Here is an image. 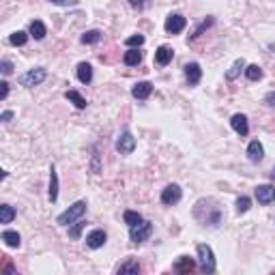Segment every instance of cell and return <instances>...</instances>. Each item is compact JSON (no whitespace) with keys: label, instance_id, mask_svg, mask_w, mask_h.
Returning a JSON list of instances; mask_svg holds the SVG:
<instances>
[{"label":"cell","instance_id":"1","mask_svg":"<svg viewBox=\"0 0 275 275\" xmlns=\"http://www.w3.org/2000/svg\"><path fill=\"white\" fill-rule=\"evenodd\" d=\"M86 200H78L74 202L67 211L60 213L58 217H56V224H60V226H71V224H76L78 220H82L84 213H86Z\"/></svg>","mask_w":275,"mask_h":275},{"label":"cell","instance_id":"2","mask_svg":"<svg viewBox=\"0 0 275 275\" xmlns=\"http://www.w3.org/2000/svg\"><path fill=\"white\" fill-rule=\"evenodd\" d=\"M196 252H198V260H200V269H202V273H215L217 262H215L213 249L209 247L207 243H198Z\"/></svg>","mask_w":275,"mask_h":275},{"label":"cell","instance_id":"3","mask_svg":"<svg viewBox=\"0 0 275 275\" xmlns=\"http://www.w3.org/2000/svg\"><path fill=\"white\" fill-rule=\"evenodd\" d=\"M47 78V69L45 67H35V69H28L26 74L20 76V84L26 86V88H35L43 82V80Z\"/></svg>","mask_w":275,"mask_h":275},{"label":"cell","instance_id":"4","mask_svg":"<svg viewBox=\"0 0 275 275\" xmlns=\"http://www.w3.org/2000/svg\"><path fill=\"white\" fill-rule=\"evenodd\" d=\"M153 234V224L151 222H142L133 226V228H129V237H131V243L135 245H142L144 241H149Z\"/></svg>","mask_w":275,"mask_h":275},{"label":"cell","instance_id":"5","mask_svg":"<svg viewBox=\"0 0 275 275\" xmlns=\"http://www.w3.org/2000/svg\"><path fill=\"white\" fill-rule=\"evenodd\" d=\"M116 151L120 153V155H131V153L135 151V138L131 135L129 129L120 131V135L116 138Z\"/></svg>","mask_w":275,"mask_h":275},{"label":"cell","instance_id":"6","mask_svg":"<svg viewBox=\"0 0 275 275\" xmlns=\"http://www.w3.org/2000/svg\"><path fill=\"white\" fill-rule=\"evenodd\" d=\"M181 198H183V189H181V185H176V183L166 185L164 191H161V202H164L166 207H172L176 202H181Z\"/></svg>","mask_w":275,"mask_h":275},{"label":"cell","instance_id":"7","mask_svg":"<svg viewBox=\"0 0 275 275\" xmlns=\"http://www.w3.org/2000/svg\"><path fill=\"white\" fill-rule=\"evenodd\" d=\"M185 26H187V20H185L181 13H170L166 18V24H164L168 35H179V32L185 30Z\"/></svg>","mask_w":275,"mask_h":275},{"label":"cell","instance_id":"8","mask_svg":"<svg viewBox=\"0 0 275 275\" xmlns=\"http://www.w3.org/2000/svg\"><path fill=\"white\" fill-rule=\"evenodd\" d=\"M183 71H185V80H187L189 86L200 84V80H202V69H200L198 62H187V64L183 67Z\"/></svg>","mask_w":275,"mask_h":275},{"label":"cell","instance_id":"9","mask_svg":"<svg viewBox=\"0 0 275 275\" xmlns=\"http://www.w3.org/2000/svg\"><path fill=\"white\" fill-rule=\"evenodd\" d=\"M106 241H108V234L97 228V230H93V232L86 237V245L91 247V249H99V247L106 245Z\"/></svg>","mask_w":275,"mask_h":275},{"label":"cell","instance_id":"10","mask_svg":"<svg viewBox=\"0 0 275 275\" xmlns=\"http://www.w3.org/2000/svg\"><path fill=\"white\" fill-rule=\"evenodd\" d=\"M230 125H232V129L237 131L241 138H245L247 133H249V123H247V116L245 114H234L232 118H230Z\"/></svg>","mask_w":275,"mask_h":275},{"label":"cell","instance_id":"11","mask_svg":"<svg viewBox=\"0 0 275 275\" xmlns=\"http://www.w3.org/2000/svg\"><path fill=\"white\" fill-rule=\"evenodd\" d=\"M193 269H196V260L189 258V256H179V260L172 264L174 273H191Z\"/></svg>","mask_w":275,"mask_h":275},{"label":"cell","instance_id":"12","mask_svg":"<svg viewBox=\"0 0 275 275\" xmlns=\"http://www.w3.org/2000/svg\"><path fill=\"white\" fill-rule=\"evenodd\" d=\"M151 93H153V84H151V82H138V84H133V88H131L133 99H140V101L149 99Z\"/></svg>","mask_w":275,"mask_h":275},{"label":"cell","instance_id":"13","mask_svg":"<svg viewBox=\"0 0 275 275\" xmlns=\"http://www.w3.org/2000/svg\"><path fill=\"white\" fill-rule=\"evenodd\" d=\"M273 193H275L273 185H258L256 187V200L260 202V204H269V202H273Z\"/></svg>","mask_w":275,"mask_h":275},{"label":"cell","instance_id":"14","mask_svg":"<svg viewBox=\"0 0 275 275\" xmlns=\"http://www.w3.org/2000/svg\"><path fill=\"white\" fill-rule=\"evenodd\" d=\"M172 58H174L172 47H168V45H159L157 50H155V62L161 64V67H166L168 62H172Z\"/></svg>","mask_w":275,"mask_h":275},{"label":"cell","instance_id":"15","mask_svg":"<svg viewBox=\"0 0 275 275\" xmlns=\"http://www.w3.org/2000/svg\"><path fill=\"white\" fill-rule=\"evenodd\" d=\"M47 198L50 202L58 200V172H56V166H50V189H47Z\"/></svg>","mask_w":275,"mask_h":275},{"label":"cell","instance_id":"16","mask_svg":"<svg viewBox=\"0 0 275 275\" xmlns=\"http://www.w3.org/2000/svg\"><path fill=\"white\" fill-rule=\"evenodd\" d=\"M247 157H249V161H254V164L262 161V157H264V149H262V144L258 142V140H252V142H249V147H247Z\"/></svg>","mask_w":275,"mask_h":275},{"label":"cell","instance_id":"17","mask_svg":"<svg viewBox=\"0 0 275 275\" xmlns=\"http://www.w3.org/2000/svg\"><path fill=\"white\" fill-rule=\"evenodd\" d=\"M123 60L127 67H138V64L142 62V52H140V47H129V50L125 52L123 56Z\"/></svg>","mask_w":275,"mask_h":275},{"label":"cell","instance_id":"18","mask_svg":"<svg viewBox=\"0 0 275 275\" xmlns=\"http://www.w3.org/2000/svg\"><path fill=\"white\" fill-rule=\"evenodd\" d=\"M78 80L82 84H91L93 82V67H91V62H80L78 64Z\"/></svg>","mask_w":275,"mask_h":275},{"label":"cell","instance_id":"19","mask_svg":"<svg viewBox=\"0 0 275 275\" xmlns=\"http://www.w3.org/2000/svg\"><path fill=\"white\" fill-rule=\"evenodd\" d=\"M28 30H30V37H35L37 41H41V39H45V35H47V28L41 20H32Z\"/></svg>","mask_w":275,"mask_h":275},{"label":"cell","instance_id":"20","mask_svg":"<svg viewBox=\"0 0 275 275\" xmlns=\"http://www.w3.org/2000/svg\"><path fill=\"white\" fill-rule=\"evenodd\" d=\"M245 67H247V64H245V58H237V60L232 62V67L226 71V80H237L241 71H245Z\"/></svg>","mask_w":275,"mask_h":275},{"label":"cell","instance_id":"21","mask_svg":"<svg viewBox=\"0 0 275 275\" xmlns=\"http://www.w3.org/2000/svg\"><path fill=\"white\" fill-rule=\"evenodd\" d=\"M3 241H5L7 247H20L22 245V237H20V232H15V230H5Z\"/></svg>","mask_w":275,"mask_h":275},{"label":"cell","instance_id":"22","mask_svg":"<svg viewBox=\"0 0 275 275\" xmlns=\"http://www.w3.org/2000/svg\"><path fill=\"white\" fill-rule=\"evenodd\" d=\"M64 99H69V101L74 103V106H76L78 110H84V108L88 106V103H86V99H84V97L80 95L78 91H67V93H64Z\"/></svg>","mask_w":275,"mask_h":275},{"label":"cell","instance_id":"23","mask_svg":"<svg viewBox=\"0 0 275 275\" xmlns=\"http://www.w3.org/2000/svg\"><path fill=\"white\" fill-rule=\"evenodd\" d=\"M123 220H125V224L129 226V228H133V226H138V224H142L144 220H142V215L138 213V211H131V209H127V211L123 213Z\"/></svg>","mask_w":275,"mask_h":275},{"label":"cell","instance_id":"24","mask_svg":"<svg viewBox=\"0 0 275 275\" xmlns=\"http://www.w3.org/2000/svg\"><path fill=\"white\" fill-rule=\"evenodd\" d=\"M15 220V209L11 204L0 207V224H11Z\"/></svg>","mask_w":275,"mask_h":275},{"label":"cell","instance_id":"25","mask_svg":"<svg viewBox=\"0 0 275 275\" xmlns=\"http://www.w3.org/2000/svg\"><path fill=\"white\" fill-rule=\"evenodd\" d=\"M245 78L249 82H258V80L262 78V69L258 67V64H247L245 67Z\"/></svg>","mask_w":275,"mask_h":275},{"label":"cell","instance_id":"26","mask_svg":"<svg viewBox=\"0 0 275 275\" xmlns=\"http://www.w3.org/2000/svg\"><path fill=\"white\" fill-rule=\"evenodd\" d=\"M84 45H93V43H99L101 41V32L99 30H88L82 35V39H80Z\"/></svg>","mask_w":275,"mask_h":275},{"label":"cell","instance_id":"27","mask_svg":"<svg viewBox=\"0 0 275 275\" xmlns=\"http://www.w3.org/2000/svg\"><path fill=\"white\" fill-rule=\"evenodd\" d=\"M26 41H28V32H24V30L13 32V35L9 37V43H11V45H18V47L26 45Z\"/></svg>","mask_w":275,"mask_h":275},{"label":"cell","instance_id":"28","mask_svg":"<svg viewBox=\"0 0 275 275\" xmlns=\"http://www.w3.org/2000/svg\"><path fill=\"white\" fill-rule=\"evenodd\" d=\"M118 273H140V264H138V260H133V258H129L127 262L118 266Z\"/></svg>","mask_w":275,"mask_h":275},{"label":"cell","instance_id":"29","mask_svg":"<svg viewBox=\"0 0 275 275\" xmlns=\"http://www.w3.org/2000/svg\"><path fill=\"white\" fill-rule=\"evenodd\" d=\"M84 228H86V222H84V220H78L76 224L69 226V237H71V239H80V234H82Z\"/></svg>","mask_w":275,"mask_h":275},{"label":"cell","instance_id":"30","mask_svg":"<svg viewBox=\"0 0 275 275\" xmlns=\"http://www.w3.org/2000/svg\"><path fill=\"white\" fill-rule=\"evenodd\" d=\"M144 41H147V39H144V35H131V37L125 39V45H127V47H142Z\"/></svg>","mask_w":275,"mask_h":275},{"label":"cell","instance_id":"31","mask_svg":"<svg viewBox=\"0 0 275 275\" xmlns=\"http://www.w3.org/2000/svg\"><path fill=\"white\" fill-rule=\"evenodd\" d=\"M249 207H252V200H249L247 196L237 198V213H239V215H241V213H247Z\"/></svg>","mask_w":275,"mask_h":275},{"label":"cell","instance_id":"32","mask_svg":"<svg viewBox=\"0 0 275 275\" xmlns=\"http://www.w3.org/2000/svg\"><path fill=\"white\" fill-rule=\"evenodd\" d=\"M0 74H3L5 78L13 74V64H11V60H7V58L0 60Z\"/></svg>","mask_w":275,"mask_h":275},{"label":"cell","instance_id":"33","mask_svg":"<svg viewBox=\"0 0 275 275\" xmlns=\"http://www.w3.org/2000/svg\"><path fill=\"white\" fill-rule=\"evenodd\" d=\"M151 5V0H129V7L135 11H142V9H147V7Z\"/></svg>","mask_w":275,"mask_h":275},{"label":"cell","instance_id":"34","mask_svg":"<svg viewBox=\"0 0 275 275\" xmlns=\"http://www.w3.org/2000/svg\"><path fill=\"white\" fill-rule=\"evenodd\" d=\"M213 22H215L213 18H209V20H204V22H202V24H200V26H198V30H196V32H193V35H191L189 39H196V37H200V35H202V30H207L209 26H213Z\"/></svg>","mask_w":275,"mask_h":275},{"label":"cell","instance_id":"35","mask_svg":"<svg viewBox=\"0 0 275 275\" xmlns=\"http://www.w3.org/2000/svg\"><path fill=\"white\" fill-rule=\"evenodd\" d=\"M52 5H56V7H76L80 0H50Z\"/></svg>","mask_w":275,"mask_h":275},{"label":"cell","instance_id":"36","mask_svg":"<svg viewBox=\"0 0 275 275\" xmlns=\"http://www.w3.org/2000/svg\"><path fill=\"white\" fill-rule=\"evenodd\" d=\"M7 97H9V84H7V80L0 82V101H5Z\"/></svg>","mask_w":275,"mask_h":275},{"label":"cell","instance_id":"37","mask_svg":"<svg viewBox=\"0 0 275 275\" xmlns=\"http://www.w3.org/2000/svg\"><path fill=\"white\" fill-rule=\"evenodd\" d=\"M264 103H266V106H271V108H275V91L264 95Z\"/></svg>","mask_w":275,"mask_h":275},{"label":"cell","instance_id":"38","mask_svg":"<svg viewBox=\"0 0 275 275\" xmlns=\"http://www.w3.org/2000/svg\"><path fill=\"white\" fill-rule=\"evenodd\" d=\"M13 118V112L11 110H5L3 114H0V120H3V123H7V120H11Z\"/></svg>","mask_w":275,"mask_h":275},{"label":"cell","instance_id":"39","mask_svg":"<svg viewBox=\"0 0 275 275\" xmlns=\"http://www.w3.org/2000/svg\"><path fill=\"white\" fill-rule=\"evenodd\" d=\"M271 176H273V179H275V166H273V172H271Z\"/></svg>","mask_w":275,"mask_h":275},{"label":"cell","instance_id":"40","mask_svg":"<svg viewBox=\"0 0 275 275\" xmlns=\"http://www.w3.org/2000/svg\"><path fill=\"white\" fill-rule=\"evenodd\" d=\"M273 202H275V193H273Z\"/></svg>","mask_w":275,"mask_h":275}]
</instances>
